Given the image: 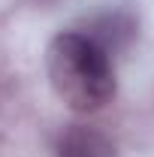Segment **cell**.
Instances as JSON below:
<instances>
[{"label":"cell","mask_w":154,"mask_h":157,"mask_svg":"<svg viewBox=\"0 0 154 157\" xmlns=\"http://www.w3.org/2000/svg\"><path fill=\"white\" fill-rule=\"evenodd\" d=\"M45 73L58 100L82 115L100 112L118 91L112 58L91 33H58L45 52Z\"/></svg>","instance_id":"cell-1"},{"label":"cell","mask_w":154,"mask_h":157,"mask_svg":"<svg viewBox=\"0 0 154 157\" xmlns=\"http://www.w3.org/2000/svg\"><path fill=\"white\" fill-rule=\"evenodd\" d=\"M58 157H121V154L106 133L73 124L58 139Z\"/></svg>","instance_id":"cell-2"}]
</instances>
